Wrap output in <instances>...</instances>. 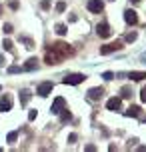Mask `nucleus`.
Segmentation results:
<instances>
[{"instance_id":"nucleus-29","label":"nucleus","mask_w":146,"mask_h":152,"mask_svg":"<svg viewBox=\"0 0 146 152\" xmlns=\"http://www.w3.org/2000/svg\"><path fill=\"white\" fill-rule=\"evenodd\" d=\"M40 6H42L44 10H48V8H50V0H42V2H40Z\"/></svg>"},{"instance_id":"nucleus-9","label":"nucleus","mask_w":146,"mask_h":152,"mask_svg":"<svg viewBox=\"0 0 146 152\" xmlns=\"http://www.w3.org/2000/svg\"><path fill=\"white\" fill-rule=\"evenodd\" d=\"M64 104H66V100H64L62 96H58V98H54V102H52V108H50V110H52L54 114H60V112H62V108H64Z\"/></svg>"},{"instance_id":"nucleus-27","label":"nucleus","mask_w":146,"mask_h":152,"mask_svg":"<svg viewBox=\"0 0 146 152\" xmlns=\"http://www.w3.org/2000/svg\"><path fill=\"white\" fill-rule=\"evenodd\" d=\"M2 30H4V34H10V32H12V24H4Z\"/></svg>"},{"instance_id":"nucleus-22","label":"nucleus","mask_w":146,"mask_h":152,"mask_svg":"<svg viewBox=\"0 0 146 152\" xmlns=\"http://www.w3.org/2000/svg\"><path fill=\"white\" fill-rule=\"evenodd\" d=\"M130 96H132V90H130L128 86H124V88H122V98H130Z\"/></svg>"},{"instance_id":"nucleus-21","label":"nucleus","mask_w":146,"mask_h":152,"mask_svg":"<svg viewBox=\"0 0 146 152\" xmlns=\"http://www.w3.org/2000/svg\"><path fill=\"white\" fill-rule=\"evenodd\" d=\"M64 10H66V2H64V0H60V2L56 4V12H64Z\"/></svg>"},{"instance_id":"nucleus-5","label":"nucleus","mask_w":146,"mask_h":152,"mask_svg":"<svg viewBox=\"0 0 146 152\" xmlns=\"http://www.w3.org/2000/svg\"><path fill=\"white\" fill-rule=\"evenodd\" d=\"M86 6H88V10L94 12V14H100V12L104 10V2H102V0H88Z\"/></svg>"},{"instance_id":"nucleus-36","label":"nucleus","mask_w":146,"mask_h":152,"mask_svg":"<svg viewBox=\"0 0 146 152\" xmlns=\"http://www.w3.org/2000/svg\"><path fill=\"white\" fill-rule=\"evenodd\" d=\"M130 2H132V4H138V2H140V0H130Z\"/></svg>"},{"instance_id":"nucleus-16","label":"nucleus","mask_w":146,"mask_h":152,"mask_svg":"<svg viewBox=\"0 0 146 152\" xmlns=\"http://www.w3.org/2000/svg\"><path fill=\"white\" fill-rule=\"evenodd\" d=\"M30 100V90H22L20 92V104H28Z\"/></svg>"},{"instance_id":"nucleus-37","label":"nucleus","mask_w":146,"mask_h":152,"mask_svg":"<svg viewBox=\"0 0 146 152\" xmlns=\"http://www.w3.org/2000/svg\"><path fill=\"white\" fill-rule=\"evenodd\" d=\"M0 90H2V86H0Z\"/></svg>"},{"instance_id":"nucleus-19","label":"nucleus","mask_w":146,"mask_h":152,"mask_svg":"<svg viewBox=\"0 0 146 152\" xmlns=\"http://www.w3.org/2000/svg\"><path fill=\"white\" fill-rule=\"evenodd\" d=\"M16 138H18V132L14 130V132H10V134H8V138H6V140H8L10 144H14V142H16Z\"/></svg>"},{"instance_id":"nucleus-4","label":"nucleus","mask_w":146,"mask_h":152,"mask_svg":"<svg viewBox=\"0 0 146 152\" xmlns=\"http://www.w3.org/2000/svg\"><path fill=\"white\" fill-rule=\"evenodd\" d=\"M124 20H126V24L134 26V24H138V14L132 8H128V10H124Z\"/></svg>"},{"instance_id":"nucleus-8","label":"nucleus","mask_w":146,"mask_h":152,"mask_svg":"<svg viewBox=\"0 0 146 152\" xmlns=\"http://www.w3.org/2000/svg\"><path fill=\"white\" fill-rule=\"evenodd\" d=\"M10 108H12V98H10L8 94H2V96H0V110H2V112H8Z\"/></svg>"},{"instance_id":"nucleus-26","label":"nucleus","mask_w":146,"mask_h":152,"mask_svg":"<svg viewBox=\"0 0 146 152\" xmlns=\"http://www.w3.org/2000/svg\"><path fill=\"white\" fill-rule=\"evenodd\" d=\"M102 78H104V80H112V78H114V72H104Z\"/></svg>"},{"instance_id":"nucleus-11","label":"nucleus","mask_w":146,"mask_h":152,"mask_svg":"<svg viewBox=\"0 0 146 152\" xmlns=\"http://www.w3.org/2000/svg\"><path fill=\"white\" fill-rule=\"evenodd\" d=\"M120 106H122V98H118V96H114V98H110L106 102V108L108 110H120Z\"/></svg>"},{"instance_id":"nucleus-14","label":"nucleus","mask_w":146,"mask_h":152,"mask_svg":"<svg viewBox=\"0 0 146 152\" xmlns=\"http://www.w3.org/2000/svg\"><path fill=\"white\" fill-rule=\"evenodd\" d=\"M126 116H130V118H132V116H142V108H140V106H130V108L126 110Z\"/></svg>"},{"instance_id":"nucleus-24","label":"nucleus","mask_w":146,"mask_h":152,"mask_svg":"<svg viewBox=\"0 0 146 152\" xmlns=\"http://www.w3.org/2000/svg\"><path fill=\"white\" fill-rule=\"evenodd\" d=\"M20 70H24V68H20V66H16V64L8 68V72H10V74H16V72H20Z\"/></svg>"},{"instance_id":"nucleus-3","label":"nucleus","mask_w":146,"mask_h":152,"mask_svg":"<svg viewBox=\"0 0 146 152\" xmlns=\"http://www.w3.org/2000/svg\"><path fill=\"white\" fill-rule=\"evenodd\" d=\"M118 50H122V40H116V42L100 46V54H110V52H118Z\"/></svg>"},{"instance_id":"nucleus-23","label":"nucleus","mask_w":146,"mask_h":152,"mask_svg":"<svg viewBox=\"0 0 146 152\" xmlns=\"http://www.w3.org/2000/svg\"><path fill=\"white\" fill-rule=\"evenodd\" d=\"M2 46H4V50H6V52H12V42H10V40H4V44H2Z\"/></svg>"},{"instance_id":"nucleus-17","label":"nucleus","mask_w":146,"mask_h":152,"mask_svg":"<svg viewBox=\"0 0 146 152\" xmlns=\"http://www.w3.org/2000/svg\"><path fill=\"white\" fill-rule=\"evenodd\" d=\"M72 116H70V110L68 108H62V112H60V122H68Z\"/></svg>"},{"instance_id":"nucleus-6","label":"nucleus","mask_w":146,"mask_h":152,"mask_svg":"<svg viewBox=\"0 0 146 152\" xmlns=\"http://www.w3.org/2000/svg\"><path fill=\"white\" fill-rule=\"evenodd\" d=\"M86 80V76L84 74H68L64 78V84H72V86H76V84H80V82H84Z\"/></svg>"},{"instance_id":"nucleus-10","label":"nucleus","mask_w":146,"mask_h":152,"mask_svg":"<svg viewBox=\"0 0 146 152\" xmlns=\"http://www.w3.org/2000/svg\"><path fill=\"white\" fill-rule=\"evenodd\" d=\"M52 88H54V84H52V82H42V84L38 86V90H36V92H38L40 96H48L50 92H52Z\"/></svg>"},{"instance_id":"nucleus-1","label":"nucleus","mask_w":146,"mask_h":152,"mask_svg":"<svg viewBox=\"0 0 146 152\" xmlns=\"http://www.w3.org/2000/svg\"><path fill=\"white\" fill-rule=\"evenodd\" d=\"M52 48H54L62 58H68V56H72V54H74V48H72L70 44H66V42H54V44H52Z\"/></svg>"},{"instance_id":"nucleus-35","label":"nucleus","mask_w":146,"mask_h":152,"mask_svg":"<svg viewBox=\"0 0 146 152\" xmlns=\"http://www.w3.org/2000/svg\"><path fill=\"white\" fill-rule=\"evenodd\" d=\"M4 64H6V60H4V56L0 54V66H4Z\"/></svg>"},{"instance_id":"nucleus-25","label":"nucleus","mask_w":146,"mask_h":152,"mask_svg":"<svg viewBox=\"0 0 146 152\" xmlns=\"http://www.w3.org/2000/svg\"><path fill=\"white\" fill-rule=\"evenodd\" d=\"M22 42L26 44V48H34V42H32L30 38H22Z\"/></svg>"},{"instance_id":"nucleus-32","label":"nucleus","mask_w":146,"mask_h":152,"mask_svg":"<svg viewBox=\"0 0 146 152\" xmlns=\"http://www.w3.org/2000/svg\"><path fill=\"white\" fill-rule=\"evenodd\" d=\"M10 8H12V10H16V8H18V2H16V0H12V2H10Z\"/></svg>"},{"instance_id":"nucleus-34","label":"nucleus","mask_w":146,"mask_h":152,"mask_svg":"<svg viewBox=\"0 0 146 152\" xmlns=\"http://www.w3.org/2000/svg\"><path fill=\"white\" fill-rule=\"evenodd\" d=\"M136 142H138V140H136V138H132V140H130V142H128V148H132V146H134V144H136Z\"/></svg>"},{"instance_id":"nucleus-31","label":"nucleus","mask_w":146,"mask_h":152,"mask_svg":"<svg viewBox=\"0 0 146 152\" xmlns=\"http://www.w3.org/2000/svg\"><path fill=\"white\" fill-rule=\"evenodd\" d=\"M36 118V110H30V114H28V120H34Z\"/></svg>"},{"instance_id":"nucleus-30","label":"nucleus","mask_w":146,"mask_h":152,"mask_svg":"<svg viewBox=\"0 0 146 152\" xmlns=\"http://www.w3.org/2000/svg\"><path fill=\"white\" fill-rule=\"evenodd\" d=\"M140 100H142V102H146V86L140 90Z\"/></svg>"},{"instance_id":"nucleus-18","label":"nucleus","mask_w":146,"mask_h":152,"mask_svg":"<svg viewBox=\"0 0 146 152\" xmlns=\"http://www.w3.org/2000/svg\"><path fill=\"white\" fill-rule=\"evenodd\" d=\"M68 30H66V26L64 24H56V34H60V36H64Z\"/></svg>"},{"instance_id":"nucleus-2","label":"nucleus","mask_w":146,"mask_h":152,"mask_svg":"<svg viewBox=\"0 0 146 152\" xmlns=\"http://www.w3.org/2000/svg\"><path fill=\"white\" fill-rule=\"evenodd\" d=\"M44 60H46V64L54 66V64H60L64 58H62V56H60V54L52 48V46H48V48H46V54H44Z\"/></svg>"},{"instance_id":"nucleus-15","label":"nucleus","mask_w":146,"mask_h":152,"mask_svg":"<svg viewBox=\"0 0 146 152\" xmlns=\"http://www.w3.org/2000/svg\"><path fill=\"white\" fill-rule=\"evenodd\" d=\"M128 78H132V80H136V82H140V80H144L146 78V72H138V70H134V72H130Z\"/></svg>"},{"instance_id":"nucleus-28","label":"nucleus","mask_w":146,"mask_h":152,"mask_svg":"<svg viewBox=\"0 0 146 152\" xmlns=\"http://www.w3.org/2000/svg\"><path fill=\"white\" fill-rule=\"evenodd\" d=\"M76 140H78V134H70V136H68V142H70V144H74Z\"/></svg>"},{"instance_id":"nucleus-20","label":"nucleus","mask_w":146,"mask_h":152,"mask_svg":"<svg viewBox=\"0 0 146 152\" xmlns=\"http://www.w3.org/2000/svg\"><path fill=\"white\" fill-rule=\"evenodd\" d=\"M136 38H138V34H136V32H128V34L124 36V40H126V42H134Z\"/></svg>"},{"instance_id":"nucleus-33","label":"nucleus","mask_w":146,"mask_h":152,"mask_svg":"<svg viewBox=\"0 0 146 152\" xmlns=\"http://www.w3.org/2000/svg\"><path fill=\"white\" fill-rule=\"evenodd\" d=\"M86 150H88V152H94V150H96V146H94V144H88V146H86Z\"/></svg>"},{"instance_id":"nucleus-13","label":"nucleus","mask_w":146,"mask_h":152,"mask_svg":"<svg viewBox=\"0 0 146 152\" xmlns=\"http://www.w3.org/2000/svg\"><path fill=\"white\" fill-rule=\"evenodd\" d=\"M38 68V60L36 58H28L26 64H24V70H36Z\"/></svg>"},{"instance_id":"nucleus-12","label":"nucleus","mask_w":146,"mask_h":152,"mask_svg":"<svg viewBox=\"0 0 146 152\" xmlns=\"http://www.w3.org/2000/svg\"><path fill=\"white\" fill-rule=\"evenodd\" d=\"M102 94H104V88H100V86L90 88V90H88V100H100Z\"/></svg>"},{"instance_id":"nucleus-7","label":"nucleus","mask_w":146,"mask_h":152,"mask_svg":"<svg viewBox=\"0 0 146 152\" xmlns=\"http://www.w3.org/2000/svg\"><path fill=\"white\" fill-rule=\"evenodd\" d=\"M96 32H98V36H100V38H108L110 34H112V30H110V26H108L106 22H100V24H98Z\"/></svg>"}]
</instances>
